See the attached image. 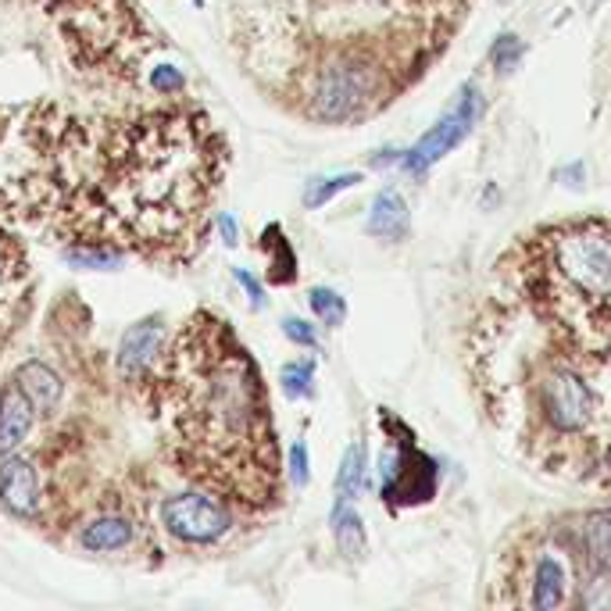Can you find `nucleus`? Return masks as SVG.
Listing matches in <instances>:
<instances>
[{
  "mask_svg": "<svg viewBox=\"0 0 611 611\" xmlns=\"http://www.w3.org/2000/svg\"><path fill=\"white\" fill-rule=\"evenodd\" d=\"M311 379H315V365L311 361H290L283 369V390L287 397H311Z\"/></svg>",
  "mask_w": 611,
  "mask_h": 611,
  "instance_id": "393cba45",
  "label": "nucleus"
},
{
  "mask_svg": "<svg viewBox=\"0 0 611 611\" xmlns=\"http://www.w3.org/2000/svg\"><path fill=\"white\" fill-rule=\"evenodd\" d=\"M0 500L15 511V515H36L40 505V480L26 458H0Z\"/></svg>",
  "mask_w": 611,
  "mask_h": 611,
  "instance_id": "f8f14e48",
  "label": "nucleus"
},
{
  "mask_svg": "<svg viewBox=\"0 0 611 611\" xmlns=\"http://www.w3.org/2000/svg\"><path fill=\"white\" fill-rule=\"evenodd\" d=\"M222 173V137L193 107L140 112L101 129L65 122L51 222L76 243H115L179 262L201 247Z\"/></svg>",
  "mask_w": 611,
  "mask_h": 611,
  "instance_id": "f257e3e1",
  "label": "nucleus"
},
{
  "mask_svg": "<svg viewBox=\"0 0 611 611\" xmlns=\"http://www.w3.org/2000/svg\"><path fill=\"white\" fill-rule=\"evenodd\" d=\"M361 176L344 173V176H329V179H311L308 190H304V207H322L336 198V193H344L351 187H358Z\"/></svg>",
  "mask_w": 611,
  "mask_h": 611,
  "instance_id": "4be33fe9",
  "label": "nucleus"
},
{
  "mask_svg": "<svg viewBox=\"0 0 611 611\" xmlns=\"http://www.w3.org/2000/svg\"><path fill=\"white\" fill-rule=\"evenodd\" d=\"M218 229H222V240L229 243V247H237V222H233V215L218 218Z\"/></svg>",
  "mask_w": 611,
  "mask_h": 611,
  "instance_id": "2f4dec72",
  "label": "nucleus"
},
{
  "mask_svg": "<svg viewBox=\"0 0 611 611\" xmlns=\"http://www.w3.org/2000/svg\"><path fill=\"white\" fill-rule=\"evenodd\" d=\"M397 450L383 461V497L390 505H422L436 494V461L411 440H394Z\"/></svg>",
  "mask_w": 611,
  "mask_h": 611,
  "instance_id": "423d86ee",
  "label": "nucleus"
},
{
  "mask_svg": "<svg viewBox=\"0 0 611 611\" xmlns=\"http://www.w3.org/2000/svg\"><path fill=\"white\" fill-rule=\"evenodd\" d=\"M262 247L276 251V254H272V283H290V279H293V268H297V262H293V251H290L287 237L279 233V226H268V229H265Z\"/></svg>",
  "mask_w": 611,
  "mask_h": 611,
  "instance_id": "412c9836",
  "label": "nucleus"
},
{
  "mask_svg": "<svg viewBox=\"0 0 611 611\" xmlns=\"http://www.w3.org/2000/svg\"><path fill=\"white\" fill-rule=\"evenodd\" d=\"M369 233L383 240H405L408 237V204L397 190L375 193L369 212Z\"/></svg>",
  "mask_w": 611,
  "mask_h": 611,
  "instance_id": "4468645a",
  "label": "nucleus"
},
{
  "mask_svg": "<svg viewBox=\"0 0 611 611\" xmlns=\"http://www.w3.org/2000/svg\"><path fill=\"white\" fill-rule=\"evenodd\" d=\"M15 383L26 390V397L36 405V411H54L58 397H61V383L58 375L47 369L43 361H26L15 372Z\"/></svg>",
  "mask_w": 611,
  "mask_h": 611,
  "instance_id": "2eb2a0df",
  "label": "nucleus"
},
{
  "mask_svg": "<svg viewBox=\"0 0 611 611\" xmlns=\"http://www.w3.org/2000/svg\"><path fill=\"white\" fill-rule=\"evenodd\" d=\"M361 486H365V444L358 440V444L347 447L344 461H340V472H336V505L333 508L351 505V500L361 494Z\"/></svg>",
  "mask_w": 611,
  "mask_h": 611,
  "instance_id": "a211bd4d",
  "label": "nucleus"
},
{
  "mask_svg": "<svg viewBox=\"0 0 611 611\" xmlns=\"http://www.w3.org/2000/svg\"><path fill=\"white\" fill-rule=\"evenodd\" d=\"M583 604L586 608H611V580H604V572H601V580H594L586 586Z\"/></svg>",
  "mask_w": 611,
  "mask_h": 611,
  "instance_id": "cd10ccee",
  "label": "nucleus"
},
{
  "mask_svg": "<svg viewBox=\"0 0 611 611\" xmlns=\"http://www.w3.org/2000/svg\"><path fill=\"white\" fill-rule=\"evenodd\" d=\"M65 258L76 268H118L122 265V254L104 247V243H82V247H72Z\"/></svg>",
  "mask_w": 611,
  "mask_h": 611,
  "instance_id": "b1692460",
  "label": "nucleus"
},
{
  "mask_svg": "<svg viewBox=\"0 0 611 611\" xmlns=\"http://www.w3.org/2000/svg\"><path fill=\"white\" fill-rule=\"evenodd\" d=\"M308 301H311V311L319 315L326 326H344V319H347V304H344V297H340L336 290L315 287V290L308 293Z\"/></svg>",
  "mask_w": 611,
  "mask_h": 611,
  "instance_id": "5701e85b",
  "label": "nucleus"
},
{
  "mask_svg": "<svg viewBox=\"0 0 611 611\" xmlns=\"http://www.w3.org/2000/svg\"><path fill=\"white\" fill-rule=\"evenodd\" d=\"M237 279H240V283H243V290L251 293V304H254V308H262V304H265V297H262V287H258V279H251L247 272H243V268H237Z\"/></svg>",
  "mask_w": 611,
  "mask_h": 611,
  "instance_id": "7c9ffc66",
  "label": "nucleus"
},
{
  "mask_svg": "<svg viewBox=\"0 0 611 611\" xmlns=\"http://www.w3.org/2000/svg\"><path fill=\"white\" fill-rule=\"evenodd\" d=\"M151 87L157 93H179L182 90V76L176 68H154L151 72Z\"/></svg>",
  "mask_w": 611,
  "mask_h": 611,
  "instance_id": "c85d7f7f",
  "label": "nucleus"
},
{
  "mask_svg": "<svg viewBox=\"0 0 611 611\" xmlns=\"http://www.w3.org/2000/svg\"><path fill=\"white\" fill-rule=\"evenodd\" d=\"M33 419L36 405L26 397V390L15 379L8 386H0V458L15 455L26 444V436L33 433Z\"/></svg>",
  "mask_w": 611,
  "mask_h": 611,
  "instance_id": "9d476101",
  "label": "nucleus"
},
{
  "mask_svg": "<svg viewBox=\"0 0 611 611\" xmlns=\"http://www.w3.org/2000/svg\"><path fill=\"white\" fill-rule=\"evenodd\" d=\"M283 333L293 340V344L315 347V329H311L308 322H301V319H283Z\"/></svg>",
  "mask_w": 611,
  "mask_h": 611,
  "instance_id": "c756f323",
  "label": "nucleus"
},
{
  "mask_svg": "<svg viewBox=\"0 0 611 611\" xmlns=\"http://www.w3.org/2000/svg\"><path fill=\"white\" fill-rule=\"evenodd\" d=\"M480 115H483V97L469 82V87L458 90V101L450 104V112L440 118L436 126L425 132V137L415 143L405 157H400V165H405L408 173H425V168L436 165L440 157L450 154L461 140L469 137L472 126L480 122Z\"/></svg>",
  "mask_w": 611,
  "mask_h": 611,
  "instance_id": "39448f33",
  "label": "nucleus"
},
{
  "mask_svg": "<svg viewBox=\"0 0 611 611\" xmlns=\"http://www.w3.org/2000/svg\"><path fill=\"white\" fill-rule=\"evenodd\" d=\"M544 408L551 415V422L558 430H583V422L590 419L594 394L586 390V383L572 372H555L544 386Z\"/></svg>",
  "mask_w": 611,
  "mask_h": 611,
  "instance_id": "1a4fd4ad",
  "label": "nucleus"
},
{
  "mask_svg": "<svg viewBox=\"0 0 611 611\" xmlns=\"http://www.w3.org/2000/svg\"><path fill=\"white\" fill-rule=\"evenodd\" d=\"M555 276L590 308L611 304V233L604 229H565L551 243Z\"/></svg>",
  "mask_w": 611,
  "mask_h": 611,
  "instance_id": "20e7f679",
  "label": "nucleus"
},
{
  "mask_svg": "<svg viewBox=\"0 0 611 611\" xmlns=\"http://www.w3.org/2000/svg\"><path fill=\"white\" fill-rule=\"evenodd\" d=\"M58 18L76 61L87 68H104L112 76L132 72L151 51V36L129 0H36Z\"/></svg>",
  "mask_w": 611,
  "mask_h": 611,
  "instance_id": "7ed1b4c3",
  "label": "nucleus"
},
{
  "mask_svg": "<svg viewBox=\"0 0 611 611\" xmlns=\"http://www.w3.org/2000/svg\"><path fill=\"white\" fill-rule=\"evenodd\" d=\"M79 540L87 551H118V547H126L132 540V525L122 515H107V519H97L93 525H87Z\"/></svg>",
  "mask_w": 611,
  "mask_h": 611,
  "instance_id": "f3484780",
  "label": "nucleus"
},
{
  "mask_svg": "<svg viewBox=\"0 0 611 611\" xmlns=\"http://www.w3.org/2000/svg\"><path fill=\"white\" fill-rule=\"evenodd\" d=\"M29 290H33V265L29 254L18 247L0 229V351L15 336L22 315L29 311Z\"/></svg>",
  "mask_w": 611,
  "mask_h": 611,
  "instance_id": "0eeeda50",
  "label": "nucleus"
},
{
  "mask_svg": "<svg viewBox=\"0 0 611 611\" xmlns=\"http://www.w3.org/2000/svg\"><path fill=\"white\" fill-rule=\"evenodd\" d=\"M365 79H361V72H354V68H333L329 76L322 79V87H319V104H315V115L319 118H329V122H336V118H347L354 112V104L361 101L365 97Z\"/></svg>",
  "mask_w": 611,
  "mask_h": 611,
  "instance_id": "ddd939ff",
  "label": "nucleus"
},
{
  "mask_svg": "<svg viewBox=\"0 0 611 611\" xmlns=\"http://www.w3.org/2000/svg\"><path fill=\"white\" fill-rule=\"evenodd\" d=\"M522 40L519 36H511V33H505V36H497V43H494V51H491V58H494V65L500 68V72H511L519 65V58H522Z\"/></svg>",
  "mask_w": 611,
  "mask_h": 611,
  "instance_id": "a878e982",
  "label": "nucleus"
},
{
  "mask_svg": "<svg viewBox=\"0 0 611 611\" xmlns=\"http://www.w3.org/2000/svg\"><path fill=\"white\" fill-rule=\"evenodd\" d=\"M333 533H336L340 555H344V558H361L365 547H369V540H365L361 515H358V511H354L351 505L333 508Z\"/></svg>",
  "mask_w": 611,
  "mask_h": 611,
  "instance_id": "6ab92c4d",
  "label": "nucleus"
},
{
  "mask_svg": "<svg viewBox=\"0 0 611 611\" xmlns=\"http://www.w3.org/2000/svg\"><path fill=\"white\" fill-rule=\"evenodd\" d=\"M561 590H565V572L555 558H544L540 569H536V594H533V608H555L561 601Z\"/></svg>",
  "mask_w": 611,
  "mask_h": 611,
  "instance_id": "aec40b11",
  "label": "nucleus"
},
{
  "mask_svg": "<svg viewBox=\"0 0 611 611\" xmlns=\"http://www.w3.org/2000/svg\"><path fill=\"white\" fill-rule=\"evenodd\" d=\"M162 344H165V326L162 319H143L122 336L118 347V372L126 375H143L147 369H154L157 358H162Z\"/></svg>",
  "mask_w": 611,
  "mask_h": 611,
  "instance_id": "9b49d317",
  "label": "nucleus"
},
{
  "mask_svg": "<svg viewBox=\"0 0 611 611\" xmlns=\"http://www.w3.org/2000/svg\"><path fill=\"white\" fill-rule=\"evenodd\" d=\"M154 400L182 475L243 508L276 500L279 450L262 372L222 319L198 311L154 365Z\"/></svg>",
  "mask_w": 611,
  "mask_h": 611,
  "instance_id": "f03ea898",
  "label": "nucleus"
},
{
  "mask_svg": "<svg viewBox=\"0 0 611 611\" xmlns=\"http://www.w3.org/2000/svg\"><path fill=\"white\" fill-rule=\"evenodd\" d=\"M583 547L590 569L611 576V511H594L583 519Z\"/></svg>",
  "mask_w": 611,
  "mask_h": 611,
  "instance_id": "dca6fc26",
  "label": "nucleus"
},
{
  "mask_svg": "<svg viewBox=\"0 0 611 611\" xmlns=\"http://www.w3.org/2000/svg\"><path fill=\"white\" fill-rule=\"evenodd\" d=\"M162 522L182 544H212L229 530V511L204 494H179L165 500Z\"/></svg>",
  "mask_w": 611,
  "mask_h": 611,
  "instance_id": "6e6552de",
  "label": "nucleus"
},
{
  "mask_svg": "<svg viewBox=\"0 0 611 611\" xmlns=\"http://www.w3.org/2000/svg\"><path fill=\"white\" fill-rule=\"evenodd\" d=\"M290 480L297 486H308V447L301 440L290 447Z\"/></svg>",
  "mask_w": 611,
  "mask_h": 611,
  "instance_id": "bb28decb",
  "label": "nucleus"
}]
</instances>
